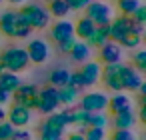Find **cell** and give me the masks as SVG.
Here are the masks:
<instances>
[{
	"label": "cell",
	"instance_id": "obj_1",
	"mask_svg": "<svg viewBox=\"0 0 146 140\" xmlns=\"http://www.w3.org/2000/svg\"><path fill=\"white\" fill-rule=\"evenodd\" d=\"M0 60H2L4 70L14 72V74H20L30 66V60H28V54H26L24 46H8V48H4L2 54H0Z\"/></svg>",
	"mask_w": 146,
	"mask_h": 140
},
{
	"label": "cell",
	"instance_id": "obj_2",
	"mask_svg": "<svg viewBox=\"0 0 146 140\" xmlns=\"http://www.w3.org/2000/svg\"><path fill=\"white\" fill-rule=\"evenodd\" d=\"M20 14H22V18L28 22V26L32 28V30H44L46 26H50V12H48V8L46 6H42V4H24L20 10H18Z\"/></svg>",
	"mask_w": 146,
	"mask_h": 140
},
{
	"label": "cell",
	"instance_id": "obj_3",
	"mask_svg": "<svg viewBox=\"0 0 146 140\" xmlns=\"http://www.w3.org/2000/svg\"><path fill=\"white\" fill-rule=\"evenodd\" d=\"M84 16H88L96 26L110 24V20L114 18V8L110 6V2H106V0H92V2L84 8Z\"/></svg>",
	"mask_w": 146,
	"mask_h": 140
},
{
	"label": "cell",
	"instance_id": "obj_4",
	"mask_svg": "<svg viewBox=\"0 0 146 140\" xmlns=\"http://www.w3.org/2000/svg\"><path fill=\"white\" fill-rule=\"evenodd\" d=\"M38 86L36 84H20L12 94H10V100L18 106H24L28 110H36L38 106Z\"/></svg>",
	"mask_w": 146,
	"mask_h": 140
},
{
	"label": "cell",
	"instance_id": "obj_5",
	"mask_svg": "<svg viewBox=\"0 0 146 140\" xmlns=\"http://www.w3.org/2000/svg\"><path fill=\"white\" fill-rule=\"evenodd\" d=\"M36 110H38L40 114H44V116H48V114L60 110L58 88H54V86H50V84L44 86V88H40V90H38V106H36Z\"/></svg>",
	"mask_w": 146,
	"mask_h": 140
},
{
	"label": "cell",
	"instance_id": "obj_6",
	"mask_svg": "<svg viewBox=\"0 0 146 140\" xmlns=\"http://www.w3.org/2000/svg\"><path fill=\"white\" fill-rule=\"evenodd\" d=\"M76 104L82 110H86V112H106V108H108V94L98 92V90L84 92V94H80Z\"/></svg>",
	"mask_w": 146,
	"mask_h": 140
},
{
	"label": "cell",
	"instance_id": "obj_7",
	"mask_svg": "<svg viewBox=\"0 0 146 140\" xmlns=\"http://www.w3.org/2000/svg\"><path fill=\"white\" fill-rule=\"evenodd\" d=\"M122 62H116V64H104L102 66V74H100V80L104 82V86L112 92H124L122 90V78H120V72H122Z\"/></svg>",
	"mask_w": 146,
	"mask_h": 140
},
{
	"label": "cell",
	"instance_id": "obj_8",
	"mask_svg": "<svg viewBox=\"0 0 146 140\" xmlns=\"http://www.w3.org/2000/svg\"><path fill=\"white\" fill-rule=\"evenodd\" d=\"M24 48H26L28 60H30L32 64H44V62L48 60V56H50V46H48V42L42 40V38H32Z\"/></svg>",
	"mask_w": 146,
	"mask_h": 140
},
{
	"label": "cell",
	"instance_id": "obj_9",
	"mask_svg": "<svg viewBox=\"0 0 146 140\" xmlns=\"http://www.w3.org/2000/svg\"><path fill=\"white\" fill-rule=\"evenodd\" d=\"M6 120L14 128H26L32 122V110H28L24 106H18V104H12L6 110Z\"/></svg>",
	"mask_w": 146,
	"mask_h": 140
},
{
	"label": "cell",
	"instance_id": "obj_10",
	"mask_svg": "<svg viewBox=\"0 0 146 140\" xmlns=\"http://www.w3.org/2000/svg\"><path fill=\"white\" fill-rule=\"evenodd\" d=\"M130 32H132V20H130V16L120 14V16H114L110 20V40L112 42H120Z\"/></svg>",
	"mask_w": 146,
	"mask_h": 140
},
{
	"label": "cell",
	"instance_id": "obj_11",
	"mask_svg": "<svg viewBox=\"0 0 146 140\" xmlns=\"http://www.w3.org/2000/svg\"><path fill=\"white\" fill-rule=\"evenodd\" d=\"M80 78H82V84L84 88H90L94 86L98 80H100V74H102V66L100 62H94V60H88L84 64H80Z\"/></svg>",
	"mask_w": 146,
	"mask_h": 140
},
{
	"label": "cell",
	"instance_id": "obj_12",
	"mask_svg": "<svg viewBox=\"0 0 146 140\" xmlns=\"http://www.w3.org/2000/svg\"><path fill=\"white\" fill-rule=\"evenodd\" d=\"M50 38L52 42H62V40H68V38H74V22H70L68 18H60L52 24L50 28Z\"/></svg>",
	"mask_w": 146,
	"mask_h": 140
},
{
	"label": "cell",
	"instance_id": "obj_13",
	"mask_svg": "<svg viewBox=\"0 0 146 140\" xmlns=\"http://www.w3.org/2000/svg\"><path fill=\"white\" fill-rule=\"evenodd\" d=\"M122 46L118 44V42H112V40H108L106 44H102L100 48H98V54H100V62L102 64H116V62H122Z\"/></svg>",
	"mask_w": 146,
	"mask_h": 140
},
{
	"label": "cell",
	"instance_id": "obj_14",
	"mask_svg": "<svg viewBox=\"0 0 146 140\" xmlns=\"http://www.w3.org/2000/svg\"><path fill=\"white\" fill-rule=\"evenodd\" d=\"M16 26H18V10L0 12V34H4L6 38H16Z\"/></svg>",
	"mask_w": 146,
	"mask_h": 140
},
{
	"label": "cell",
	"instance_id": "obj_15",
	"mask_svg": "<svg viewBox=\"0 0 146 140\" xmlns=\"http://www.w3.org/2000/svg\"><path fill=\"white\" fill-rule=\"evenodd\" d=\"M110 124L114 126V130H134V126L138 124V116H136L134 108H130V110L112 114Z\"/></svg>",
	"mask_w": 146,
	"mask_h": 140
},
{
	"label": "cell",
	"instance_id": "obj_16",
	"mask_svg": "<svg viewBox=\"0 0 146 140\" xmlns=\"http://www.w3.org/2000/svg\"><path fill=\"white\" fill-rule=\"evenodd\" d=\"M120 78H122V90H136L144 80H142V74L138 70H134L132 66H122V72H120Z\"/></svg>",
	"mask_w": 146,
	"mask_h": 140
},
{
	"label": "cell",
	"instance_id": "obj_17",
	"mask_svg": "<svg viewBox=\"0 0 146 140\" xmlns=\"http://www.w3.org/2000/svg\"><path fill=\"white\" fill-rule=\"evenodd\" d=\"M132 108V100L126 92H114L112 96H108V108L112 114H118V112H124V110H130Z\"/></svg>",
	"mask_w": 146,
	"mask_h": 140
},
{
	"label": "cell",
	"instance_id": "obj_18",
	"mask_svg": "<svg viewBox=\"0 0 146 140\" xmlns=\"http://www.w3.org/2000/svg\"><path fill=\"white\" fill-rule=\"evenodd\" d=\"M110 40V24H102V26H96L92 30V34L84 40L90 48H100L102 44H106Z\"/></svg>",
	"mask_w": 146,
	"mask_h": 140
},
{
	"label": "cell",
	"instance_id": "obj_19",
	"mask_svg": "<svg viewBox=\"0 0 146 140\" xmlns=\"http://www.w3.org/2000/svg\"><path fill=\"white\" fill-rule=\"evenodd\" d=\"M68 56H70L76 64H84V62H88V60L92 58V48H90L84 40H76L74 46H72V50L68 52Z\"/></svg>",
	"mask_w": 146,
	"mask_h": 140
},
{
	"label": "cell",
	"instance_id": "obj_20",
	"mask_svg": "<svg viewBox=\"0 0 146 140\" xmlns=\"http://www.w3.org/2000/svg\"><path fill=\"white\" fill-rule=\"evenodd\" d=\"M94 28H96V24H94L88 16H80V18L74 22V38H76V40H86V38L92 34Z\"/></svg>",
	"mask_w": 146,
	"mask_h": 140
},
{
	"label": "cell",
	"instance_id": "obj_21",
	"mask_svg": "<svg viewBox=\"0 0 146 140\" xmlns=\"http://www.w3.org/2000/svg\"><path fill=\"white\" fill-rule=\"evenodd\" d=\"M20 84H22V78H20L18 74L8 72V70H2V72H0V90L12 94Z\"/></svg>",
	"mask_w": 146,
	"mask_h": 140
},
{
	"label": "cell",
	"instance_id": "obj_22",
	"mask_svg": "<svg viewBox=\"0 0 146 140\" xmlns=\"http://www.w3.org/2000/svg\"><path fill=\"white\" fill-rule=\"evenodd\" d=\"M80 94L82 92H78L76 88H72V86H62V88H58V100H60V106H76V102H78V98H80Z\"/></svg>",
	"mask_w": 146,
	"mask_h": 140
},
{
	"label": "cell",
	"instance_id": "obj_23",
	"mask_svg": "<svg viewBox=\"0 0 146 140\" xmlns=\"http://www.w3.org/2000/svg\"><path fill=\"white\" fill-rule=\"evenodd\" d=\"M48 12L52 18L60 20V18H68L72 10L68 6V0H48Z\"/></svg>",
	"mask_w": 146,
	"mask_h": 140
},
{
	"label": "cell",
	"instance_id": "obj_24",
	"mask_svg": "<svg viewBox=\"0 0 146 140\" xmlns=\"http://www.w3.org/2000/svg\"><path fill=\"white\" fill-rule=\"evenodd\" d=\"M68 78H70V70L68 68H54L50 72V78H48V84L54 86V88H62L68 84Z\"/></svg>",
	"mask_w": 146,
	"mask_h": 140
},
{
	"label": "cell",
	"instance_id": "obj_25",
	"mask_svg": "<svg viewBox=\"0 0 146 140\" xmlns=\"http://www.w3.org/2000/svg\"><path fill=\"white\" fill-rule=\"evenodd\" d=\"M80 134H82L86 140H106V138H108L106 128H96V126H86Z\"/></svg>",
	"mask_w": 146,
	"mask_h": 140
},
{
	"label": "cell",
	"instance_id": "obj_26",
	"mask_svg": "<svg viewBox=\"0 0 146 140\" xmlns=\"http://www.w3.org/2000/svg\"><path fill=\"white\" fill-rule=\"evenodd\" d=\"M110 118L106 116V112H90L88 116V126H96V128H108Z\"/></svg>",
	"mask_w": 146,
	"mask_h": 140
},
{
	"label": "cell",
	"instance_id": "obj_27",
	"mask_svg": "<svg viewBox=\"0 0 146 140\" xmlns=\"http://www.w3.org/2000/svg\"><path fill=\"white\" fill-rule=\"evenodd\" d=\"M134 70H138L140 74L146 72V52L142 48H136V54L132 56V64H130Z\"/></svg>",
	"mask_w": 146,
	"mask_h": 140
},
{
	"label": "cell",
	"instance_id": "obj_28",
	"mask_svg": "<svg viewBox=\"0 0 146 140\" xmlns=\"http://www.w3.org/2000/svg\"><path fill=\"white\" fill-rule=\"evenodd\" d=\"M116 4H118V10H120V14H124V16H130L142 2L140 0H116Z\"/></svg>",
	"mask_w": 146,
	"mask_h": 140
},
{
	"label": "cell",
	"instance_id": "obj_29",
	"mask_svg": "<svg viewBox=\"0 0 146 140\" xmlns=\"http://www.w3.org/2000/svg\"><path fill=\"white\" fill-rule=\"evenodd\" d=\"M122 48H128V50H136V48H140V44H142V36H138V34H126L120 42H118Z\"/></svg>",
	"mask_w": 146,
	"mask_h": 140
},
{
	"label": "cell",
	"instance_id": "obj_30",
	"mask_svg": "<svg viewBox=\"0 0 146 140\" xmlns=\"http://www.w3.org/2000/svg\"><path fill=\"white\" fill-rule=\"evenodd\" d=\"M14 126L8 122V120H2L0 122V140H10V136L14 134Z\"/></svg>",
	"mask_w": 146,
	"mask_h": 140
},
{
	"label": "cell",
	"instance_id": "obj_31",
	"mask_svg": "<svg viewBox=\"0 0 146 140\" xmlns=\"http://www.w3.org/2000/svg\"><path fill=\"white\" fill-rule=\"evenodd\" d=\"M130 20L136 22V24H142V26H144V20H146V8H144V4H140V6L130 14Z\"/></svg>",
	"mask_w": 146,
	"mask_h": 140
},
{
	"label": "cell",
	"instance_id": "obj_32",
	"mask_svg": "<svg viewBox=\"0 0 146 140\" xmlns=\"http://www.w3.org/2000/svg\"><path fill=\"white\" fill-rule=\"evenodd\" d=\"M68 86L76 88L78 92H82V90H84V84H82V78H80V72H78V70H76V72H70V78H68Z\"/></svg>",
	"mask_w": 146,
	"mask_h": 140
},
{
	"label": "cell",
	"instance_id": "obj_33",
	"mask_svg": "<svg viewBox=\"0 0 146 140\" xmlns=\"http://www.w3.org/2000/svg\"><path fill=\"white\" fill-rule=\"evenodd\" d=\"M110 140H136V136L132 130H114Z\"/></svg>",
	"mask_w": 146,
	"mask_h": 140
},
{
	"label": "cell",
	"instance_id": "obj_34",
	"mask_svg": "<svg viewBox=\"0 0 146 140\" xmlns=\"http://www.w3.org/2000/svg\"><path fill=\"white\" fill-rule=\"evenodd\" d=\"M10 140H32V132L26 128H16L14 134L10 136Z\"/></svg>",
	"mask_w": 146,
	"mask_h": 140
},
{
	"label": "cell",
	"instance_id": "obj_35",
	"mask_svg": "<svg viewBox=\"0 0 146 140\" xmlns=\"http://www.w3.org/2000/svg\"><path fill=\"white\" fill-rule=\"evenodd\" d=\"M90 2H92V0H68V6H70L72 12H80V10H84Z\"/></svg>",
	"mask_w": 146,
	"mask_h": 140
},
{
	"label": "cell",
	"instance_id": "obj_36",
	"mask_svg": "<svg viewBox=\"0 0 146 140\" xmlns=\"http://www.w3.org/2000/svg\"><path fill=\"white\" fill-rule=\"evenodd\" d=\"M74 42H76V38H68V40H62V42H58V44H56V48H58V52H60V54H68V52L72 50Z\"/></svg>",
	"mask_w": 146,
	"mask_h": 140
},
{
	"label": "cell",
	"instance_id": "obj_37",
	"mask_svg": "<svg viewBox=\"0 0 146 140\" xmlns=\"http://www.w3.org/2000/svg\"><path fill=\"white\" fill-rule=\"evenodd\" d=\"M66 134H58V132H40V140H64Z\"/></svg>",
	"mask_w": 146,
	"mask_h": 140
},
{
	"label": "cell",
	"instance_id": "obj_38",
	"mask_svg": "<svg viewBox=\"0 0 146 140\" xmlns=\"http://www.w3.org/2000/svg\"><path fill=\"white\" fill-rule=\"evenodd\" d=\"M10 102V94L4 92V90H0V106H6Z\"/></svg>",
	"mask_w": 146,
	"mask_h": 140
},
{
	"label": "cell",
	"instance_id": "obj_39",
	"mask_svg": "<svg viewBox=\"0 0 146 140\" xmlns=\"http://www.w3.org/2000/svg\"><path fill=\"white\" fill-rule=\"evenodd\" d=\"M64 140H86L80 132H70L68 136H64Z\"/></svg>",
	"mask_w": 146,
	"mask_h": 140
},
{
	"label": "cell",
	"instance_id": "obj_40",
	"mask_svg": "<svg viewBox=\"0 0 146 140\" xmlns=\"http://www.w3.org/2000/svg\"><path fill=\"white\" fill-rule=\"evenodd\" d=\"M6 2H8V4H12V6H22L26 0H6Z\"/></svg>",
	"mask_w": 146,
	"mask_h": 140
},
{
	"label": "cell",
	"instance_id": "obj_41",
	"mask_svg": "<svg viewBox=\"0 0 146 140\" xmlns=\"http://www.w3.org/2000/svg\"><path fill=\"white\" fill-rule=\"evenodd\" d=\"M136 90L140 92V96H144V94H146V82H142V84H140V86H138Z\"/></svg>",
	"mask_w": 146,
	"mask_h": 140
},
{
	"label": "cell",
	"instance_id": "obj_42",
	"mask_svg": "<svg viewBox=\"0 0 146 140\" xmlns=\"http://www.w3.org/2000/svg\"><path fill=\"white\" fill-rule=\"evenodd\" d=\"M2 120H6V108L0 106V122H2Z\"/></svg>",
	"mask_w": 146,
	"mask_h": 140
},
{
	"label": "cell",
	"instance_id": "obj_43",
	"mask_svg": "<svg viewBox=\"0 0 146 140\" xmlns=\"http://www.w3.org/2000/svg\"><path fill=\"white\" fill-rule=\"evenodd\" d=\"M4 70V66H2V60H0V72H2Z\"/></svg>",
	"mask_w": 146,
	"mask_h": 140
},
{
	"label": "cell",
	"instance_id": "obj_44",
	"mask_svg": "<svg viewBox=\"0 0 146 140\" xmlns=\"http://www.w3.org/2000/svg\"><path fill=\"white\" fill-rule=\"evenodd\" d=\"M106 2H116V0H106Z\"/></svg>",
	"mask_w": 146,
	"mask_h": 140
},
{
	"label": "cell",
	"instance_id": "obj_45",
	"mask_svg": "<svg viewBox=\"0 0 146 140\" xmlns=\"http://www.w3.org/2000/svg\"><path fill=\"white\" fill-rule=\"evenodd\" d=\"M2 2H4V0H0V6H2Z\"/></svg>",
	"mask_w": 146,
	"mask_h": 140
},
{
	"label": "cell",
	"instance_id": "obj_46",
	"mask_svg": "<svg viewBox=\"0 0 146 140\" xmlns=\"http://www.w3.org/2000/svg\"><path fill=\"white\" fill-rule=\"evenodd\" d=\"M0 36H2V34H0Z\"/></svg>",
	"mask_w": 146,
	"mask_h": 140
}]
</instances>
